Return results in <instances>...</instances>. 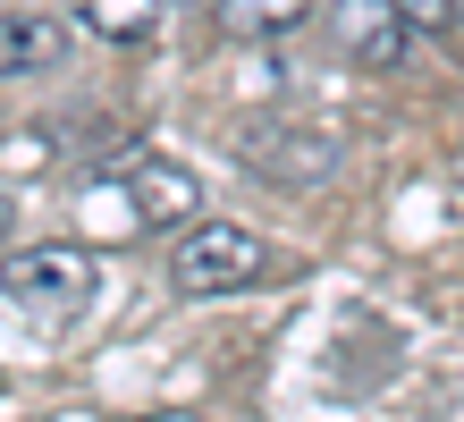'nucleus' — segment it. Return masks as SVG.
<instances>
[{"instance_id":"1","label":"nucleus","mask_w":464,"mask_h":422,"mask_svg":"<svg viewBox=\"0 0 464 422\" xmlns=\"http://www.w3.org/2000/svg\"><path fill=\"white\" fill-rule=\"evenodd\" d=\"M93 245H25L0 262V288H9L17 313H34V321H76L93 304Z\"/></svg>"},{"instance_id":"2","label":"nucleus","mask_w":464,"mask_h":422,"mask_svg":"<svg viewBox=\"0 0 464 422\" xmlns=\"http://www.w3.org/2000/svg\"><path fill=\"white\" fill-rule=\"evenodd\" d=\"M169 279L178 296H237L262 279V237L237 220H186V237L169 245Z\"/></svg>"},{"instance_id":"3","label":"nucleus","mask_w":464,"mask_h":422,"mask_svg":"<svg viewBox=\"0 0 464 422\" xmlns=\"http://www.w3.org/2000/svg\"><path fill=\"white\" fill-rule=\"evenodd\" d=\"M111 178L127 186L135 229H186V220H195V203H203V186L186 178L178 161H160V152H135V161H119Z\"/></svg>"},{"instance_id":"4","label":"nucleus","mask_w":464,"mask_h":422,"mask_svg":"<svg viewBox=\"0 0 464 422\" xmlns=\"http://www.w3.org/2000/svg\"><path fill=\"white\" fill-rule=\"evenodd\" d=\"M60 60H68V25L60 17H43V9H9L0 17V84L9 76H43Z\"/></svg>"},{"instance_id":"5","label":"nucleus","mask_w":464,"mask_h":422,"mask_svg":"<svg viewBox=\"0 0 464 422\" xmlns=\"http://www.w3.org/2000/svg\"><path fill=\"white\" fill-rule=\"evenodd\" d=\"M304 17H313V0H211V25L228 43H270V34H287Z\"/></svg>"},{"instance_id":"6","label":"nucleus","mask_w":464,"mask_h":422,"mask_svg":"<svg viewBox=\"0 0 464 422\" xmlns=\"http://www.w3.org/2000/svg\"><path fill=\"white\" fill-rule=\"evenodd\" d=\"M76 17H85L102 43H119V51H144L160 34V0H76Z\"/></svg>"},{"instance_id":"7","label":"nucleus","mask_w":464,"mask_h":422,"mask_svg":"<svg viewBox=\"0 0 464 422\" xmlns=\"http://www.w3.org/2000/svg\"><path fill=\"white\" fill-rule=\"evenodd\" d=\"M380 9H389L405 34H448L456 25V0H380Z\"/></svg>"},{"instance_id":"8","label":"nucleus","mask_w":464,"mask_h":422,"mask_svg":"<svg viewBox=\"0 0 464 422\" xmlns=\"http://www.w3.org/2000/svg\"><path fill=\"white\" fill-rule=\"evenodd\" d=\"M9 229H17V203H9V194H0V245H9Z\"/></svg>"},{"instance_id":"9","label":"nucleus","mask_w":464,"mask_h":422,"mask_svg":"<svg viewBox=\"0 0 464 422\" xmlns=\"http://www.w3.org/2000/svg\"><path fill=\"white\" fill-rule=\"evenodd\" d=\"M440 422H464V397H456V406H440Z\"/></svg>"},{"instance_id":"10","label":"nucleus","mask_w":464,"mask_h":422,"mask_svg":"<svg viewBox=\"0 0 464 422\" xmlns=\"http://www.w3.org/2000/svg\"><path fill=\"white\" fill-rule=\"evenodd\" d=\"M152 422H195V414H152Z\"/></svg>"}]
</instances>
